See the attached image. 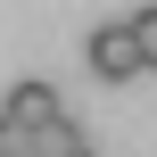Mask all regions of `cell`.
I'll return each instance as SVG.
<instances>
[{"mask_svg":"<svg viewBox=\"0 0 157 157\" xmlns=\"http://www.w3.org/2000/svg\"><path fill=\"white\" fill-rule=\"evenodd\" d=\"M91 75H108V83L149 75V66H141V50H132V25H99V33H91Z\"/></svg>","mask_w":157,"mask_h":157,"instance_id":"cell-1","label":"cell"},{"mask_svg":"<svg viewBox=\"0 0 157 157\" xmlns=\"http://www.w3.org/2000/svg\"><path fill=\"white\" fill-rule=\"evenodd\" d=\"M0 116H8V124H25V132H41V124H58L66 108H58V91H50V83H33V75H25V83L0 99Z\"/></svg>","mask_w":157,"mask_h":157,"instance_id":"cell-2","label":"cell"},{"mask_svg":"<svg viewBox=\"0 0 157 157\" xmlns=\"http://www.w3.org/2000/svg\"><path fill=\"white\" fill-rule=\"evenodd\" d=\"M124 25H132V50H141V66H157V0H149V8H132Z\"/></svg>","mask_w":157,"mask_h":157,"instance_id":"cell-3","label":"cell"},{"mask_svg":"<svg viewBox=\"0 0 157 157\" xmlns=\"http://www.w3.org/2000/svg\"><path fill=\"white\" fill-rule=\"evenodd\" d=\"M25 141H33V132H25V124H8V116H0V157H25Z\"/></svg>","mask_w":157,"mask_h":157,"instance_id":"cell-4","label":"cell"},{"mask_svg":"<svg viewBox=\"0 0 157 157\" xmlns=\"http://www.w3.org/2000/svg\"><path fill=\"white\" fill-rule=\"evenodd\" d=\"M66 157H91V141H75V149H66Z\"/></svg>","mask_w":157,"mask_h":157,"instance_id":"cell-5","label":"cell"}]
</instances>
